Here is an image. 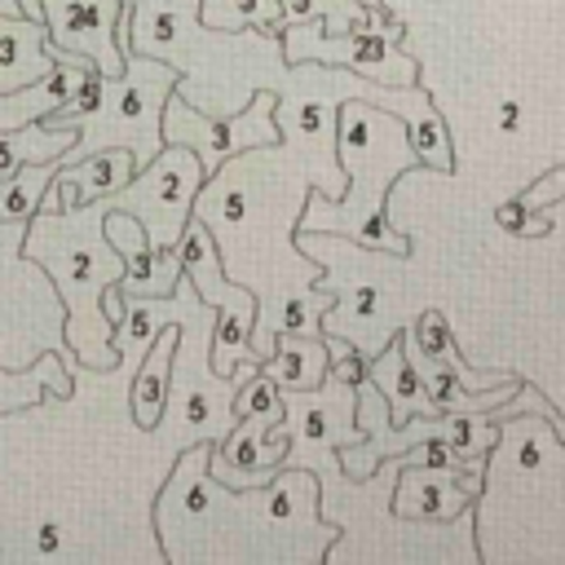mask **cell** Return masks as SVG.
<instances>
[{
	"instance_id": "obj_1",
	"label": "cell",
	"mask_w": 565,
	"mask_h": 565,
	"mask_svg": "<svg viewBox=\"0 0 565 565\" xmlns=\"http://www.w3.org/2000/svg\"><path fill=\"white\" fill-rule=\"evenodd\" d=\"M22 256L35 260L66 305V358L88 371H115L124 358L110 349V318L102 291L119 278L124 260L102 234V199L79 207H35L26 216Z\"/></svg>"
},
{
	"instance_id": "obj_2",
	"label": "cell",
	"mask_w": 565,
	"mask_h": 565,
	"mask_svg": "<svg viewBox=\"0 0 565 565\" xmlns=\"http://www.w3.org/2000/svg\"><path fill=\"white\" fill-rule=\"evenodd\" d=\"M177 79H181V71L172 62L124 49V71L119 75L88 71L35 124L40 128H75V141L62 154V163L84 159V154L106 150V146H124V150H132V159L141 168L163 146L159 115H163V102L177 88Z\"/></svg>"
},
{
	"instance_id": "obj_3",
	"label": "cell",
	"mask_w": 565,
	"mask_h": 565,
	"mask_svg": "<svg viewBox=\"0 0 565 565\" xmlns=\"http://www.w3.org/2000/svg\"><path fill=\"white\" fill-rule=\"evenodd\" d=\"M274 93L269 88H256L247 97V106L230 110V115H207L199 106H190L177 88L168 93L163 102V115H159V132L168 146H185L194 150L203 177H212L225 159L243 154V150H269L282 141L278 124H274Z\"/></svg>"
},
{
	"instance_id": "obj_4",
	"label": "cell",
	"mask_w": 565,
	"mask_h": 565,
	"mask_svg": "<svg viewBox=\"0 0 565 565\" xmlns=\"http://www.w3.org/2000/svg\"><path fill=\"white\" fill-rule=\"evenodd\" d=\"M203 181L207 177H203L194 150L163 141L119 190L102 194V207L132 212L154 247H172L181 238V225L194 212V194L203 190Z\"/></svg>"
},
{
	"instance_id": "obj_5",
	"label": "cell",
	"mask_w": 565,
	"mask_h": 565,
	"mask_svg": "<svg viewBox=\"0 0 565 565\" xmlns=\"http://www.w3.org/2000/svg\"><path fill=\"white\" fill-rule=\"evenodd\" d=\"M282 62H309L318 57L322 66H340L349 75L388 84V88H411L419 84V62L402 53V44L371 35V31H322L318 22H296L278 31Z\"/></svg>"
},
{
	"instance_id": "obj_6",
	"label": "cell",
	"mask_w": 565,
	"mask_h": 565,
	"mask_svg": "<svg viewBox=\"0 0 565 565\" xmlns=\"http://www.w3.org/2000/svg\"><path fill=\"white\" fill-rule=\"evenodd\" d=\"M40 22L53 49L88 57L97 75L124 71V0H40Z\"/></svg>"
},
{
	"instance_id": "obj_7",
	"label": "cell",
	"mask_w": 565,
	"mask_h": 565,
	"mask_svg": "<svg viewBox=\"0 0 565 565\" xmlns=\"http://www.w3.org/2000/svg\"><path fill=\"white\" fill-rule=\"evenodd\" d=\"M393 494H388V512L406 525H455L477 490H481V472L477 468H428V463H402L397 455V472H393Z\"/></svg>"
},
{
	"instance_id": "obj_8",
	"label": "cell",
	"mask_w": 565,
	"mask_h": 565,
	"mask_svg": "<svg viewBox=\"0 0 565 565\" xmlns=\"http://www.w3.org/2000/svg\"><path fill=\"white\" fill-rule=\"evenodd\" d=\"M282 455H287V424L234 419L225 437L207 446V477L230 490L265 486L282 468Z\"/></svg>"
},
{
	"instance_id": "obj_9",
	"label": "cell",
	"mask_w": 565,
	"mask_h": 565,
	"mask_svg": "<svg viewBox=\"0 0 565 565\" xmlns=\"http://www.w3.org/2000/svg\"><path fill=\"white\" fill-rule=\"evenodd\" d=\"M102 234L124 260L119 278L110 282L115 291H124V296H168L177 287V278H181L177 243L172 247H154L146 238V230L137 225V216L119 212V207H102Z\"/></svg>"
},
{
	"instance_id": "obj_10",
	"label": "cell",
	"mask_w": 565,
	"mask_h": 565,
	"mask_svg": "<svg viewBox=\"0 0 565 565\" xmlns=\"http://www.w3.org/2000/svg\"><path fill=\"white\" fill-rule=\"evenodd\" d=\"M132 172H137V159L124 146H106V150H93L84 159L57 163V172L49 177V185L40 194V207H79V203H93V199L119 190Z\"/></svg>"
},
{
	"instance_id": "obj_11",
	"label": "cell",
	"mask_w": 565,
	"mask_h": 565,
	"mask_svg": "<svg viewBox=\"0 0 565 565\" xmlns=\"http://www.w3.org/2000/svg\"><path fill=\"white\" fill-rule=\"evenodd\" d=\"M366 380L380 388V397H384V406H388V424H393V428H397V424H406V419H415V415H437V411H433V402L424 397V384H419L415 366H411L406 331H393V335H388V344H384V353L366 358Z\"/></svg>"
},
{
	"instance_id": "obj_12",
	"label": "cell",
	"mask_w": 565,
	"mask_h": 565,
	"mask_svg": "<svg viewBox=\"0 0 565 565\" xmlns=\"http://www.w3.org/2000/svg\"><path fill=\"white\" fill-rule=\"evenodd\" d=\"M57 66V53L44 35V22L22 13H0V93H18L49 75Z\"/></svg>"
},
{
	"instance_id": "obj_13",
	"label": "cell",
	"mask_w": 565,
	"mask_h": 565,
	"mask_svg": "<svg viewBox=\"0 0 565 565\" xmlns=\"http://www.w3.org/2000/svg\"><path fill=\"white\" fill-rule=\"evenodd\" d=\"M327 353H331V344L322 331H274L256 371L269 375L282 393L287 388H318L327 380Z\"/></svg>"
},
{
	"instance_id": "obj_14",
	"label": "cell",
	"mask_w": 565,
	"mask_h": 565,
	"mask_svg": "<svg viewBox=\"0 0 565 565\" xmlns=\"http://www.w3.org/2000/svg\"><path fill=\"white\" fill-rule=\"evenodd\" d=\"M172 344H177V322H168V327L146 344V353L137 358V375H132V388H128V411H132V424H137L141 433H154L159 419H163Z\"/></svg>"
},
{
	"instance_id": "obj_15",
	"label": "cell",
	"mask_w": 565,
	"mask_h": 565,
	"mask_svg": "<svg viewBox=\"0 0 565 565\" xmlns=\"http://www.w3.org/2000/svg\"><path fill=\"white\" fill-rule=\"evenodd\" d=\"M406 331V344L415 349V353H424V358H433V362H441V366H450L459 380H463V388L468 393H481V388H494V384H503V380H512V375H477L468 362H463V353H459V340H455V331H450V322H446V313L441 309H424L419 318H411V327H402Z\"/></svg>"
},
{
	"instance_id": "obj_16",
	"label": "cell",
	"mask_w": 565,
	"mask_h": 565,
	"mask_svg": "<svg viewBox=\"0 0 565 565\" xmlns=\"http://www.w3.org/2000/svg\"><path fill=\"white\" fill-rule=\"evenodd\" d=\"M44 393H53V397H71L75 393V380L62 366V349L44 353L35 371H4L0 366V415H13V411L35 406Z\"/></svg>"
},
{
	"instance_id": "obj_17",
	"label": "cell",
	"mask_w": 565,
	"mask_h": 565,
	"mask_svg": "<svg viewBox=\"0 0 565 565\" xmlns=\"http://www.w3.org/2000/svg\"><path fill=\"white\" fill-rule=\"evenodd\" d=\"M62 159H26L13 172H0V221L26 225V216L40 207V194Z\"/></svg>"
},
{
	"instance_id": "obj_18",
	"label": "cell",
	"mask_w": 565,
	"mask_h": 565,
	"mask_svg": "<svg viewBox=\"0 0 565 565\" xmlns=\"http://www.w3.org/2000/svg\"><path fill=\"white\" fill-rule=\"evenodd\" d=\"M199 22L212 31L278 35V0H199Z\"/></svg>"
},
{
	"instance_id": "obj_19",
	"label": "cell",
	"mask_w": 565,
	"mask_h": 565,
	"mask_svg": "<svg viewBox=\"0 0 565 565\" xmlns=\"http://www.w3.org/2000/svg\"><path fill=\"white\" fill-rule=\"evenodd\" d=\"M230 411H234V419L282 424V388H278L269 375L252 371V375H243V384L234 388V402H230Z\"/></svg>"
},
{
	"instance_id": "obj_20",
	"label": "cell",
	"mask_w": 565,
	"mask_h": 565,
	"mask_svg": "<svg viewBox=\"0 0 565 565\" xmlns=\"http://www.w3.org/2000/svg\"><path fill=\"white\" fill-rule=\"evenodd\" d=\"M556 212H561V203H552V207H543V212H530V207L512 194L508 203L494 207V225H499L503 234H512V238H543V234L556 225Z\"/></svg>"
},
{
	"instance_id": "obj_21",
	"label": "cell",
	"mask_w": 565,
	"mask_h": 565,
	"mask_svg": "<svg viewBox=\"0 0 565 565\" xmlns=\"http://www.w3.org/2000/svg\"><path fill=\"white\" fill-rule=\"evenodd\" d=\"M516 199H521L530 212H543V207L561 203V199H565V168H561V163H556V168H547V172L539 177V185H525Z\"/></svg>"
},
{
	"instance_id": "obj_22",
	"label": "cell",
	"mask_w": 565,
	"mask_h": 565,
	"mask_svg": "<svg viewBox=\"0 0 565 565\" xmlns=\"http://www.w3.org/2000/svg\"><path fill=\"white\" fill-rule=\"evenodd\" d=\"M57 543H62V530H57L53 521H44V525H40V534H35V552H40V556H53V552H57Z\"/></svg>"
},
{
	"instance_id": "obj_23",
	"label": "cell",
	"mask_w": 565,
	"mask_h": 565,
	"mask_svg": "<svg viewBox=\"0 0 565 565\" xmlns=\"http://www.w3.org/2000/svg\"><path fill=\"white\" fill-rule=\"evenodd\" d=\"M13 4H18L22 18H35V22H40V0H13Z\"/></svg>"
},
{
	"instance_id": "obj_24",
	"label": "cell",
	"mask_w": 565,
	"mask_h": 565,
	"mask_svg": "<svg viewBox=\"0 0 565 565\" xmlns=\"http://www.w3.org/2000/svg\"><path fill=\"white\" fill-rule=\"evenodd\" d=\"M358 4H366V9H375V4H384V0H358Z\"/></svg>"
}]
</instances>
